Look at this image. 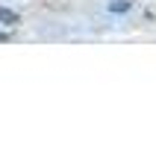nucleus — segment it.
Segmentation results:
<instances>
[{
  "mask_svg": "<svg viewBox=\"0 0 156 147\" xmlns=\"http://www.w3.org/2000/svg\"><path fill=\"white\" fill-rule=\"evenodd\" d=\"M18 12H12V9H0V30H12V26H18Z\"/></svg>",
  "mask_w": 156,
  "mask_h": 147,
  "instance_id": "obj_1",
  "label": "nucleus"
},
{
  "mask_svg": "<svg viewBox=\"0 0 156 147\" xmlns=\"http://www.w3.org/2000/svg\"><path fill=\"white\" fill-rule=\"evenodd\" d=\"M130 6H133V3H127V0H118V3H112L109 9H112V12H127Z\"/></svg>",
  "mask_w": 156,
  "mask_h": 147,
  "instance_id": "obj_2",
  "label": "nucleus"
}]
</instances>
